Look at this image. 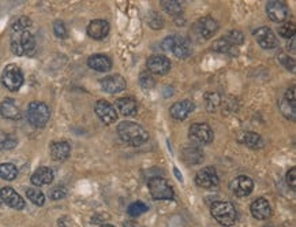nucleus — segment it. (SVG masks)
<instances>
[{
  "label": "nucleus",
  "mask_w": 296,
  "mask_h": 227,
  "mask_svg": "<svg viewBox=\"0 0 296 227\" xmlns=\"http://www.w3.org/2000/svg\"><path fill=\"white\" fill-rule=\"evenodd\" d=\"M0 197H1V200L4 201L7 206L14 208V210H23L25 208V200L12 188H8V186L1 188V190H0Z\"/></svg>",
  "instance_id": "17"
},
{
  "label": "nucleus",
  "mask_w": 296,
  "mask_h": 227,
  "mask_svg": "<svg viewBox=\"0 0 296 227\" xmlns=\"http://www.w3.org/2000/svg\"><path fill=\"white\" fill-rule=\"evenodd\" d=\"M211 217L222 226H233L236 222V208L228 201H216L210 208Z\"/></svg>",
  "instance_id": "3"
},
{
  "label": "nucleus",
  "mask_w": 296,
  "mask_h": 227,
  "mask_svg": "<svg viewBox=\"0 0 296 227\" xmlns=\"http://www.w3.org/2000/svg\"><path fill=\"white\" fill-rule=\"evenodd\" d=\"M287 184L291 186L292 189H296V169L292 167L288 173H287Z\"/></svg>",
  "instance_id": "42"
},
{
  "label": "nucleus",
  "mask_w": 296,
  "mask_h": 227,
  "mask_svg": "<svg viewBox=\"0 0 296 227\" xmlns=\"http://www.w3.org/2000/svg\"><path fill=\"white\" fill-rule=\"evenodd\" d=\"M117 136L131 147H141L149 140V133L135 122L124 121L117 125Z\"/></svg>",
  "instance_id": "1"
},
{
  "label": "nucleus",
  "mask_w": 296,
  "mask_h": 227,
  "mask_svg": "<svg viewBox=\"0 0 296 227\" xmlns=\"http://www.w3.org/2000/svg\"><path fill=\"white\" fill-rule=\"evenodd\" d=\"M148 70L157 75H164L171 70V62L164 55H153L148 59Z\"/></svg>",
  "instance_id": "15"
},
{
  "label": "nucleus",
  "mask_w": 296,
  "mask_h": 227,
  "mask_svg": "<svg viewBox=\"0 0 296 227\" xmlns=\"http://www.w3.org/2000/svg\"><path fill=\"white\" fill-rule=\"evenodd\" d=\"M95 111L97 116L100 118L101 121L104 122L105 125H112L117 121V112L115 110V107L112 106L111 103H108L106 100H99L96 103Z\"/></svg>",
  "instance_id": "11"
},
{
  "label": "nucleus",
  "mask_w": 296,
  "mask_h": 227,
  "mask_svg": "<svg viewBox=\"0 0 296 227\" xmlns=\"http://www.w3.org/2000/svg\"><path fill=\"white\" fill-rule=\"evenodd\" d=\"M109 33V23L104 19H95L88 25V34L93 40H102Z\"/></svg>",
  "instance_id": "20"
},
{
  "label": "nucleus",
  "mask_w": 296,
  "mask_h": 227,
  "mask_svg": "<svg viewBox=\"0 0 296 227\" xmlns=\"http://www.w3.org/2000/svg\"><path fill=\"white\" fill-rule=\"evenodd\" d=\"M233 48L235 47H233L232 44H229V42H228L224 37L220 38V40H217V41L213 44V49L217 51V52H221V53L232 52Z\"/></svg>",
  "instance_id": "32"
},
{
  "label": "nucleus",
  "mask_w": 296,
  "mask_h": 227,
  "mask_svg": "<svg viewBox=\"0 0 296 227\" xmlns=\"http://www.w3.org/2000/svg\"><path fill=\"white\" fill-rule=\"evenodd\" d=\"M183 160L187 164H198L201 163L203 159V152L198 145H189L183 149Z\"/></svg>",
  "instance_id": "26"
},
{
  "label": "nucleus",
  "mask_w": 296,
  "mask_h": 227,
  "mask_svg": "<svg viewBox=\"0 0 296 227\" xmlns=\"http://www.w3.org/2000/svg\"><path fill=\"white\" fill-rule=\"evenodd\" d=\"M250 211H251V215L258 221H266L272 215L270 204L264 197H259L255 201H253L251 207H250Z\"/></svg>",
  "instance_id": "18"
},
{
  "label": "nucleus",
  "mask_w": 296,
  "mask_h": 227,
  "mask_svg": "<svg viewBox=\"0 0 296 227\" xmlns=\"http://www.w3.org/2000/svg\"><path fill=\"white\" fill-rule=\"evenodd\" d=\"M224 38H225L229 44H232L233 47H238L240 44H243L244 40L243 33L239 32V30H231Z\"/></svg>",
  "instance_id": "34"
},
{
  "label": "nucleus",
  "mask_w": 296,
  "mask_h": 227,
  "mask_svg": "<svg viewBox=\"0 0 296 227\" xmlns=\"http://www.w3.org/2000/svg\"><path fill=\"white\" fill-rule=\"evenodd\" d=\"M116 107L119 112L124 116H134L138 111L137 101L132 97H120L116 100Z\"/></svg>",
  "instance_id": "25"
},
{
  "label": "nucleus",
  "mask_w": 296,
  "mask_h": 227,
  "mask_svg": "<svg viewBox=\"0 0 296 227\" xmlns=\"http://www.w3.org/2000/svg\"><path fill=\"white\" fill-rule=\"evenodd\" d=\"M88 66L90 69L96 70V71H109L112 69V60L106 55H102V53H96V55H92L89 59H88Z\"/></svg>",
  "instance_id": "21"
},
{
  "label": "nucleus",
  "mask_w": 296,
  "mask_h": 227,
  "mask_svg": "<svg viewBox=\"0 0 296 227\" xmlns=\"http://www.w3.org/2000/svg\"><path fill=\"white\" fill-rule=\"evenodd\" d=\"M190 138L199 144H210L213 141V130L206 123H194L191 125L190 130Z\"/></svg>",
  "instance_id": "12"
},
{
  "label": "nucleus",
  "mask_w": 296,
  "mask_h": 227,
  "mask_svg": "<svg viewBox=\"0 0 296 227\" xmlns=\"http://www.w3.org/2000/svg\"><path fill=\"white\" fill-rule=\"evenodd\" d=\"M1 82L11 92H16L23 85L22 70L16 64H8L1 74Z\"/></svg>",
  "instance_id": "8"
},
{
  "label": "nucleus",
  "mask_w": 296,
  "mask_h": 227,
  "mask_svg": "<svg viewBox=\"0 0 296 227\" xmlns=\"http://www.w3.org/2000/svg\"><path fill=\"white\" fill-rule=\"evenodd\" d=\"M253 189L254 182L247 175H239L231 182V190L233 192V195L238 197H246L251 195Z\"/></svg>",
  "instance_id": "13"
},
{
  "label": "nucleus",
  "mask_w": 296,
  "mask_h": 227,
  "mask_svg": "<svg viewBox=\"0 0 296 227\" xmlns=\"http://www.w3.org/2000/svg\"><path fill=\"white\" fill-rule=\"evenodd\" d=\"M239 143L244 144V145H247V147H250V148H262L264 147V140L261 138V136L259 134H257V133H253V132H246L243 133V134H240L238 138Z\"/></svg>",
  "instance_id": "27"
},
{
  "label": "nucleus",
  "mask_w": 296,
  "mask_h": 227,
  "mask_svg": "<svg viewBox=\"0 0 296 227\" xmlns=\"http://www.w3.org/2000/svg\"><path fill=\"white\" fill-rule=\"evenodd\" d=\"M67 196V189L64 188V186H56V188H53L51 190V193H49V197L52 199V200H62Z\"/></svg>",
  "instance_id": "40"
},
{
  "label": "nucleus",
  "mask_w": 296,
  "mask_h": 227,
  "mask_svg": "<svg viewBox=\"0 0 296 227\" xmlns=\"http://www.w3.org/2000/svg\"><path fill=\"white\" fill-rule=\"evenodd\" d=\"M11 51L18 56H32L36 52V40L30 32L15 33L11 37Z\"/></svg>",
  "instance_id": "2"
},
{
  "label": "nucleus",
  "mask_w": 296,
  "mask_h": 227,
  "mask_svg": "<svg viewBox=\"0 0 296 227\" xmlns=\"http://www.w3.org/2000/svg\"><path fill=\"white\" fill-rule=\"evenodd\" d=\"M100 85L106 93H119L126 89V79L119 74L108 75L101 79Z\"/></svg>",
  "instance_id": "16"
},
{
  "label": "nucleus",
  "mask_w": 296,
  "mask_h": 227,
  "mask_svg": "<svg viewBox=\"0 0 296 227\" xmlns=\"http://www.w3.org/2000/svg\"><path fill=\"white\" fill-rule=\"evenodd\" d=\"M266 14L273 22H284L290 16V8L286 3L283 1H277V0H272L266 5Z\"/></svg>",
  "instance_id": "10"
},
{
  "label": "nucleus",
  "mask_w": 296,
  "mask_h": 227,
  "mask_svg": "<svg viewBox=\"0 0 296 227\" xmlns=\"http://www.w3.org/2000/svg\"><path fill=\"white\" fill-rule=\"evenodd\" d=\"M148 186L150 196L154 200H172L175 197L172 186L169 185L164 178H159V177L150 178Z\"/></svg>",
  "instance_id": "6"
},
{
  "label": "nucleus",
  "mask_w": 296,
  "mask_h": 227,
  "mask_svg": "<svg viewBox=\"0 0 296 227\" xmlns=\"http://www.w3.org/2000/svg\"><path fill=\"white\" fill-rule=\"evenodd\" d=\"M218 30V23L210 16H203L194 23L193 34L198 40H209Z\"/></svg>",
  "instance_id": "7"
},
{
  "label": "nucleus",
  "mask_w": 296,
  "mask_h": 227,
  "mask_svg": "<svg viewBox=\"0 0 296 227\" xmlns=\"http://www.w3.org/2000/svg\"><path fill=\"white\" fill-rule=\"evenodd\" d=\"M139 84L143 89H152L154 86V78L146 71V73H142L139 75Z\"/></svg>",
  "instance_id": "38"
},
{
  "label": "nucleus",
  "mask_w": 296,
  "mask_h": 227,
  "mask_svg": "<svg viewBox=\"0 0 296 227\" xmlns=\"http://www.w3.org/2000/svg\"><path fill=\"white\" fill-rule=\"evenodd\" d=\"M163 7L167 12L171 15H179L182 12V3L178 0H164L163 1Z\"/></svg>",
  "instance_id": "30"
},
{
  "label": "nucleus",
  "mask_w": 296,
  "mask_h": 227,
  "mask_svg": "<svg viewBox=\"0 0 296 227\" xmlns=\"http://www.w3.org/2000/svg\"><path fill=\"white\" fill-rule=\"evenodd\" d=\"M264 227H272V226H264Z\"/></svg>",
  "instance_id": "47"
},
{
  "label": "nucleus",
  "mask_w": 296,
  "mask_h": 227,
  "mask_svg": "<svg viewBox=\"0 0 296 227\" xmlns=\"http://www.w3.org/2000/svg\"><path fill=\"white\" fill-rule=\"evenodd\" d=\"M175 174H176V177H178V180L183 181V178H182V174H180L179 171H178V169H175Z\"/></svg>",
  "instance_id": "45"
},
{
  "label": "nucleus",
  "mask_w": 296,
  "mask_h": 227,
  "mask_svg": "<svg viewBox=\"0 0 296 227\" xmlns=\"http://www.w3.org/2000/svg\"><path fill=\"white\" fill-rule=\"evenodd\" d=\"M163 48L165 51L168 52H172L179 59H186L189 58L193 52L191 49V42L187 40L186 37H182V36H169L163 41Z\"/></svg>",
  "instance_id": "4"
},
{
  "label": "nucleus",
  "mask_w": 296,
  "mask_h": 227,
  "mask_svg": "<svg viewBox=\"0 0 296 227\" xmlns=\"http://www.w3.org/2000/svg\"><path fill=\"white\" fill-rule=\"evenodd\" d=\"M27 121L29 123L34 127H44L49 121V116H51V112H49V107L42 103V101H32L29 107H27Z\"/></svg>",
  "instance_id": "5"
},
{
  "label": "nucleus",
  "mask_w": 296,
  "mask_h": 227,
  "mask_svg": "<svg viewBox=\"0 0 296 227\" xmlns=\"http://www.w3.org/2000/svg\"><path fill=\"white\" fill-rule=\"evenodd\" d=\"M284 100H287L288 103H291L292 106H295L296 103H295V86H292L291 89H288L287 90V93H286V99Z\"/></svg>",
  "instance_id": "44"
},
{
  "label": "nucleus",
  "mask_w": 296,
  "mask_h": 227,
  "mask_svg": "<svg viewBox=\"0 0 296 227\" xmlns=\"http://www.w3.org/2000/svg\"><path fill=\"white\" fill-rule=\"evenodd\" d=\"M255 40L264 49H273L277 47V37L270 27H259L254 32Z\"/></svg>",
  "instance_id": "14"
},
{
  "label": "nucleus",
  "mask_w": 296,
  "mask_h": 227,
  "mask_svg": "<svg viewBox=\"0 0 296 227\" xmlns=\"http://www.w3.org/2000/svg\"><path fill=\"white\" fill-rule=\"evenodd\" d=\"M295 32H296V26L292 23V22H286L283 23L280 27H279V33L280 36L286 38H292L295 37Z\"/></svg>",
  "instance_id": "33"
},
{
  "label": "nucleus",
  "mask_w": 296,
  "mask_h": 227,
  "mask_svg": "<svg viewBox=\"0 0 296 227\" xmlns=\"http://www.w3.org/2000/svg\"><path fill=\"white\" fill-rule=\"evenodd\" d=\"M196 184L203 189L217 188L218 186V175L216 173V169L209 166V167L199 170L196 175Z\"/></svg>",
  "instance_id": "9"
},
{
  "label": "nucleus",
  "mask_w": 296,
  "mask_h": 227,
  "mask_svg": "<svg viewBox=\"0 0 296 227\" xmlns=\"http://www.w3.org/2000/svg\"><path fill=\"white\" fill-rule=\"evenodd\" d=\"M280 60L281 63L284 64L287 69L291 70V71H295V62H294V59H290L287 55H284V53H280Z\"/></svg>",
  "instance_id": "43"
},
{
  "label": "nucleus",
  "mask_w": 296,
  "mask_h": 227,
  "mask_svg": "<svg viewBox=\"0 0 296 227\" xmlns=\"http://www.w3.org/2000/svg\"><path fill=\"white\" fill-rule=\"evenodd\" d=\"M194 108H196V106H194L193 101H178V103H175L174 106L169 108V114L176 121H183V119H186L187 116L190 115L191 112L194 111Z\"/></svg>",
  "instance_id": "19"
},
{
  "label": "nucleus",
  "mask_w": 296,
  "mask_h": 227,
  "mask_svg": "<svg viewBox=\"0 0 296 227\" xmlns=\"http://www.w3.org/2000/svg\"><path fill=\"white\" fill-rule=\"evenodd\" d=\"M148 23L152 29H161V27L164 26V19H163V16L159 15L157 12L153 11V12L149 14Z\"/></svg>",
  "instance_id": "35"
},
{
  "label": "nucleus",
  "mask_w": 296,
  "mask_h": 227,
  "mask_svg": "<svg viewBox=\"0 0 296 227\" xmlns=\"http://www.w3.org/2000/svg\"><path fill=\"white\" fill-rule=\"evenodd\" d=\"M30 25H32V21H30L27 16H21L18 21L14 22V25H12V30H14L15 33L25 32Z\"/></svg>",
  "instance_id": "36"
},
{
  "label": "nucleus",
  "mask_w": 296,
  "mask_h": 227,
  "mask_svg": "<svg viewBox=\"0 0 296 227\" xmlns=\"http://www.w3.org/2000/svg\"><path fill=\"white\" fill-rule=\"evenodd\" d=\"M0 114L5 119H19L21 118L19 107L16 106L15 100H12V99H5L0 104Z\"/></svg>",
  "instance_id": "24"
},
{
  "label": "nucleus",
  "mask_w": 296,
  "mask_h": 227,
  "mask_svg": "<svg viewBox=\"0 0 296 227\" xmlns=\"http://www.w3.org/2000/svg\"><path fill=\"white\" fill-rule=\"evenodd\" d=\"M53 33L55 36L59 38H66L67 37V29L64 26V23L62 21H56L53 23Z\"/></svg>",
  "instance_id": "39"
},
{
  "label": "nucleus",
  "mask_w": 296,
  "mask_h": 227,
  "mask_svg": "<svg viewBox=\"0 0 296 227\" xmlns=\"http://www.w3.org/2000/svg\"><path fill=\"white\" fill-rule=\"evenodd\" d=\"M16 138L14 136H7V137L3 140V141H0V149H3V151H7V149H12L16 145Z\"/></svg>",
  "instance_id": "41"
},
{
  "label": "nucleus",
  "mask_w": 296,
  "mask_h": 227,
  "mask_svg": "<svg viewBox=\"0 0 296 227\" xmlns=\"http://www.w3.org/2000/svg\"><path fill=\"white\" fill-rule=\"evenodd\" d=\"M32 184L36 186L49 185L53 181V171L49 167H40L32 175Z\"/></svg>",
  "instance_id": "23"
},
{
  "label": "nucleus",
  "mask_w": 296,
  "mask_h": 227,
  "mask_svg": "<svg viewBox=\"0 0 296 227\" xmlns=\"http://www.w3.org/2000/svg\"><path fill=\"white\" fill-rule=\"evenodd\" d=\"M101 227H115V226H112V225H102Z\"/></svg>",
  "instance_id": "46"
},
{
  "label": "nucleus",
  "mask_w": 296,
  "mask_h": 227,
  "mask_svg": "<svg viewBox=\"0 0 296 227\" xmlns=\"http://www.w3.org/2000/svg\"><path fill=\"white\" fill-rule=\"evenodd\" d=\"M49 151H51V156H52L53 160L62 162V160H66L70 156L71 147L67 141H56V143L51 144Z\"/></svg>",
  "instance_id": "22"
},
{
  "label": "nucleus",
  "mask_w": 296,
  "mask_h": 227,
  "mask_svg": "<svg viewBox=\"0 0 296 227\" xmlns=\"http://www.w3.org/2000/svg\"><path fill=\"white\" fill-rule=\"evenodd\" d=\"M26 197L29 200L32 201L33 204L41 207L45 204V196L42 193L41 190L38 189H27L26 190Z\"/></svg>",
  "instance_id": "29"
},
{
  "label": "nucleus",
  "mask_w": 296,
  "mask_h": 227,
  "mask_svg": "<svg viewBox=\"0 0 296 227\" xmlns=\"http://www.w3.org/2000/svg\"><path fill=\"white\" fill-rule=\"evenodd\" d=\"M281 107V111L283 114L288 118V119H291V121H295V106H292L291 103H288L287 100H284L280 104Z\"/></svg>",
  "instance_id": "37"
},
{
  "label": "nucleus",
  "mask_w": 296,
  "mask_h": 227,
  "mask_svg": "<svg viewBox=\"0 0 296 227\" xmlns=\"http://www.w3.org/2000/svg\"><path fill=\"white\" fill-rule=\"evenodd\" d=\"M18 175V169L15 164L3 163L0 164V178L5 181H14Z\"/></svg>",
  "instance_id": "28"
},
{
  "label": "nucleus",
  "mask_w": 296,
  "mask_h": 227,
  "mask_svg": "<svg viewBox=\"0 0 296 227\" xmlns=\"http://www.w3.org/2000/svg\"><path fill=\"white\" fill-rule=\"evenodd\" d=\"M146 211H148V206L143 204L142 201L132 203V204H130L128 208H127L128 215H131V217H139V215H142V214H145Z\"/></svg>",
  "instance_id": "31"
}]
</instances>
